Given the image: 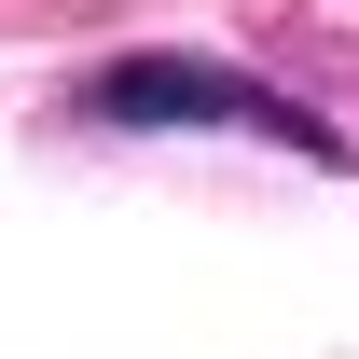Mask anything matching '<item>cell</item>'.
<instances>
[{"label": "cell", "mask_w": 359, "mask_h": 359, "mask_svg": "<svg viewBox=\"0 0 359 359\" xmlns=\"http://www.w3.org/2000/svg\"><path fill=\"white\" fill-rule=\"evenodd\" d=\"M83 125H111V138L235 125V138H276V152L346 166V138L318 125V111H290V97H276V83H249V69H208V55H125V69H97V83H83Z\"/></svg>", "instance_id": "6da1fadb"}]
</instances>
